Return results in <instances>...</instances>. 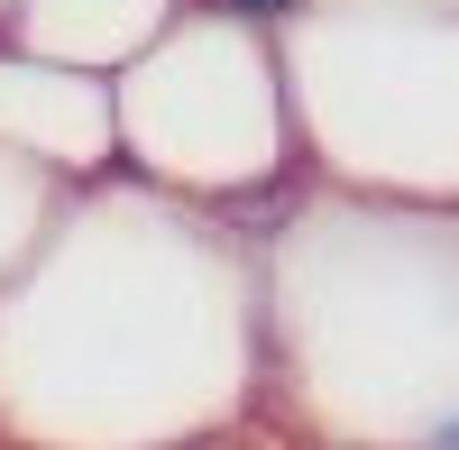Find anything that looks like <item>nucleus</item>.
Returning <instances> with one entry per match:
<instances>
[{
    "instance_id": "nucleus-1",
    "label": "nucleus",
    "mask_w": 459,
    "mask_h": 450,
    "mask_svg": "<svg viewBox=\"0 0 459 450\" xmlns=\"http://www.w3.org/2000/svg\"><path fill=\"white\" fill-rule=\"evenodd\" d=\"M212 10L248 19V28H276V19H294V10H303V0H212Z\"/></svg>"
},
{
    "instance_id": "nucleus-2",
    "label": "nucleus",
    "mask_w": 459,
    "mask_h": 450,
    "mask_svg": "<svg viewBox=\"0 0 459 450\" xmlns=\"http://www.w3.org/2000/svg\"><path fill=\"white\" fill-rule=\"evenodd\" d=\"M423 450H459V404H441V414L423 423Z\"/></svg>"
}]
</instances>
